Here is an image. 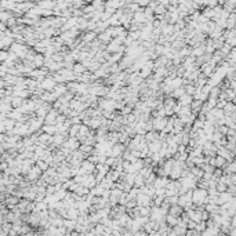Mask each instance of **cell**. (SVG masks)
Segmentation results:
<instances>
[{"label": "cell", "instance_id": "8", "mask_svg": "<svg viewBox=\"0 0 236 236\" xmlns=\"http://www.w3.org/2000/svg\"><path fill=\"white\" fill-rule=\"evenodd\" d=\"M42 133L44 134H49V135H54L57 134V127L55 126H42Z\"/></svg>", "mask_w": 236, "mask_h": 236}, {"label": "cell", "instance_id": "9", "mask_svg": "<svg viewBox=\"0 0 236 236\" xmlns=\"http://www.w3.org/2000/svg\"><path fill=\"white\" fill-rule=\"evenodd\" d=\"M225 164H226L225 159H222V157H220V156H216V168H221V170H222V168L225 167Z\"/></svg>", "mask_w": 236, "mask_h": 236}, {"label": "cell", "instance_id": "13", "mask_svg": "<svg viewBox=\"0 0 236 236\" xmlns=\"http://www.w3.org/2000/svg\"><path fill=\"white\" fill-rule=\"evenodd\" d=\"M69 121H71V124H82V119L79 118V116H76V118H71L68 119Z\"/></svg>", "mask_w": 236, "mask_h": 236}, {"label": "cell", "instance_id": "2", "mask_svg": "<svg viewBox=\"0 0 236 236\" xmlns=\"http://www.w3.org/2000/svg\"><path fill=\"white\" fill-rule=\"evenodd\" d=\"M39 86H40V89H43L44 91L51 93L52 90H54V87L57 86V83L54 82V80H52L51 77H44V79L42 80V82H40Z\"/></svg>", "mask_w": 236, "mask_h": 236}, {"label": "cell", "instance_id": "15", "mask_svg": "<svg viewBox=\"0 0 236 236\" xmlns=\"http://www.w3.org/2000/svg\"><path fill=\"white\" fill-rule=\"evenodd\" d=\"M10 17H11L10 13H0V20H3V21H7Z\"/></svg>", "mask_w": 236, "mask_h": 236}, {"label": "cell", "instance_id": "16", "mask_svg": "<svg viewBox=\"0 0 236 236\" xmlns=\"http://www.w3.org/2000/svg\"><path fill=\"white\" fill-rule=\"evenodd\" d=\"M54 190H55V187H52V185H50L49 189H47V194H52Z\"/></svg>", "mask_w": 236, "mask_h": 236}, {"label": "cell", "instance_id": "10", "mask_svg": "<svg viewBox=\"0 0 236 236\" xmlns=\"http://www.w3.org/2000/svg\"><path fill=\"white\" fill-rule=\"evenodd\" d=\"M37 162V167L42 170V173H44V171H47V168H49V164L46 163V162H43V160H36Z\"/></svg>", "mask_w": 236, "mask_h": 236}, {"label": "cell", "instance_id": "6", "mask_svg": "<svg viewBox=\"0 0 236 236\" xmlns=\"http://www.w3.org/2000/svg\"><path fill=\"white\" fill-rule=\"evenodd\" d=\"M236 170V164L235 162H231V163H226L225 167L222 168V175H229V174H235Z\"/></svg>", "mask_w": 236, "mask_h": 236}, {"label": "cell", "instance_id": "7", "mask_svg": "<svg viewBox=\"0 0 236 236\" xmlns=\"http://www.w3.org/2000/svg\"><path fill=\"white\" fill-rule=\"evenodd\" d=\"M72 72H73V75H75V76H77V75H83V73L86 72V68L83 66V64L76 62L75 65H73V68H72Z\"/></svg>", "mask_w": 236, "mask_h": 236}, {"label": "cell", "instance_id": "12", "mask_svg": "<svg viewBox=\"0 0 236 236\" xmlns=\"http://www.w3.org/2000/svg\"><path fill=\"white\" fill-rule=\"evenodd\" d=\"M11 104H13V106H17V108H18V106H21V105L24 104V101L21 98H18V97H17V98H13Z\"/></svg>", "mask_w": 236, "mask_h": 236}, {"label": "cell", "instance_id": "3", "mask_svg": "<svg viewBox=\"0 0 236 236\" xmlns=\"http://www.w3.org/2000/svg\"><path fill=\"white\" fill-rule=\"evenodd\" d=\"M58 115L59 113L55 111V109H51V111L46 115V118H44V124L46 126H55V120H57V116Z\"/></svg>", "mask_w": 236, "mask_h": 236}, {"label": "cell", "instance_id": "11", "mask_svg": "<svg viewBox=\"0 0 236 236\" xmlns=\"http://www.w3.org/2000/svg\"><path fill=\"white\" fill-rule=\"evenodd\" d=\"M104 190L105 189H102V188L101 187H99V185H97V187H95V188H93V189H91V194L93 195H104Z\"/></svg>", "mask_w": 236, "mask_h": 236}, {"label": "cell", "instance_id": "14", "mask_svg": "<svg viewBox=\"0 0 236 236\" xmlns=\"http://www.w3.org/2000/svg\"><path fill=\"white\" fill-rule=\"evenodd\" d=\"M141 190L138 189V188H133V189H130V197H133V196H137L138 194H140Z\"/></svg>", "mask_w": 236, "mask_h": 236}, {"label": "cell", "instance_id": "5", "mask_svg": "<svg viewBox=\"0 0 236 236\" xmlns=\"http://www.w3.org/2000/svg\"><path fill=\"white\" fill-rule=\"evenodd\" d=\"M192 101H194V98H192L190 95L184 94V95H181L180 98H178L177 104L180 105V106H189V105L192 104Z\"/></svg>", "mask_w": 236, "mask_h": 236}, {"label": "cell", "instance_id": "4", "mask_svg": "<svg viewBox=\"0 0 236 236\" xmlns=\"http://www.w3.org/2000/svg\"><path fill=\"white\" fill-rule=\"evenodd\" d=\"M162 144H163V142L159 141V140H156V141H153V142H149V144H148L149 153H157V152L162 149Z\"/></svg>", "mask_w": 236, "mask_h": 236}, {"label": "cell", "instance_id": "1", "mask_svg": "<svg viewBox=\"0 0 236 236\" xmlns=\"http://www.w3.org/2000/svg\"><path fill=\"white\" fill-rule=\"evenodd\" d=\"M168 118H157V119H152V127L153 131H163V128L167 124Z\"/></svg>", "mask_w": 236, "mask_h": 236}]
</instances>
